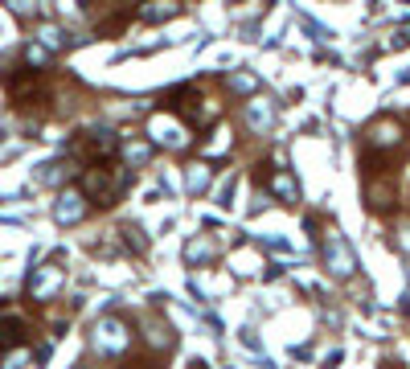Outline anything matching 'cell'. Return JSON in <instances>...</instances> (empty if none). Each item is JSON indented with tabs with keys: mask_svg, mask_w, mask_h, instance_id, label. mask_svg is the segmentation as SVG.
Listing matches in <instances>:
<instances>
[{
	"mask_svg": "<svg viewBox=\"0 0 410 369\" xmlns=\"http://www.w3.org/2000/svg\"><path fill=\"white\" fill-rule=\"evenodd\" d=\"M370 144H374V148H390V144H398V127H394V123H378V127L370 131Z\"/></svg>",
	"mask_w": 410,
	"mask_h": 369,
	"instance_id": "cell-9",
	"label": "cell"
},
{
	"mask_svg": "<svg viewBox=\"0 0 410 369\" xmlns=\"http://www.w3.org/2000/svg\"><path fill=\"white\" fill-rule=\"evenodd\" d=\"M25 337H29V325H25L21 316H0V353L16 349Z\"/></svg>",
	"mask_w": 410,
	"mask_h": 369,
	"instance_id": "cell-4",
	"label": "cell"
},
{
	"mask_svg": "<svg viewBox=\"0 0 410 369\" xmlns=\"http://www.w3.org/2000/svg\"><path fill=\"white\" fill-rule=\"evenodd\" d=\"M275 189H279V193H283V197H296V185H292V181H287V177H279V181H275Z\"/></svg>",
	"mask_w": 410,
	"mask_h": 369,
	"instance_id": "cell-13",
	"label": "cell"
},
{
	"mask_svg": "<svg viewBox=\"0 0 410 369\" xmlns=\"http://www.w3.org/2000/svg\"><path fill=\"white\" fill-rule=\"evenodd\" d=\"M324 255L333 259V271H337V275H349V271H353V255H349V246H345L337 234H329V246H324Z\"/></svg>",
	"mask_w": 410,
	"mask_h": 369,
	"instance_id": "cell-5",
	"label": "cell"
},
{
	"mask_svg": "<svg viewBox=\"0 0 410 369\" xmlns=\"http://www.w3.org/2000/svg\"><path fill=\"white\" fill-rule=\"evenodd\" d=\"M127 341H131V333L115 320V316H107L103 325H99V337H94V345L103 349V353H119V349H127Z\"/></svg>",
	"mask_w": 410,
	"mask_h": 369,
	"instance_id": "cell-3",
	"label": "cell"
},
{
	"mask_svg": "<svg viewBox=\"0 0 410 369\" xmlns=\"http://www.w3.org/2000/svg\"><path fill=\"white\" fill-rule=\"evenodd\" d=\"M8 4H12L16 12H33V0H8Z\"/></svg>",
	"mask_w": 410,
	"mask_h": 369,
	"instance_id": "cell-14",
	"label": "cell"
},
{
	"mask_svg": "<svg viewBox=\"0 0 410 369\" xmlns=\"http://www.w3.org/2000/svg\"><path fill=\"white\" fill-rule=\"evenodd\" d=\"M251 123H255V127H271V107H259V103H255V107H251Z\"/></svg>",
	"mask_w": 410,
	"mask_h": 369,
	"instance_id": "cell-10",
	"label": "cell"
},
{
	"mask_svg": "<svg viewBox=\"0 0 410 369\" xmlns=\"http://www.w3.org/2000/svg\"><path fill=\"white\" fill-rule=\"evenodd\" d=\"M177 12H181V0H148L140 8V21H168Z\"/></svg>",
	"mask_w": 410,
	"mask_h": 369,
	"instance_id": "cell-7",
	"label": "cell"
},
{
	"mask_svg": "<svg viewBox=\"0 0 410 369\" xmlns=\"http://www.w3.org/2000/svg\"><path fill=\"white\" fill-rule=\"evenodd\" d=\"M115 148H119V140H115V131H107V127H90V131H78L74 136V144H70V152L78 156V160H111L115 156Z\"/></svg>",
	"mask_w": 410,
	"mask_h": 369,
	"instance_id": "cell-2",
	"label": "cell"
},
{
	"mask_svg": "<svg viewBox=\"0 0 410 369\" xmlns=\"http://www.w3.org/2000/svg\"><path fill=\"white\" fill-rule=\"evenodd\" d=\"M123 185H127V173L115 164V156H111V160H90L86 173H82V193H86V201H90V205H103V209L119 201Z\"/></svg>",
	"mask_w": 410,
	"mask_h": 369,
	"instance_id": "cell-1",
	"label": "cell"
},
{
	"mask_svg": "<svg viewBox=\"0 0 410 369\" xmlns=\"http://www.w3.org/2000/svg\"><path fill=\"white\" fill-rule=\"evenodd\" d=\"M123 238H127V246L144 251V238H140V230H136V226H123Z\"/></svg>",
	"mask_w": 410,
	"mask_h": 369,
	"instance_id": "cell-12",
	"label": "cell"
},
{
	"mask_svg": "<svg viewBox=\"0 0 410 369\" xmlns=\"http://www.w3.org/2000/svg\"><path fill=\"white\" fill-rule=\"evenodd\" d=\"M152 136H156L160 144H168V148H181V144H185V131H181V127H172V123H164V119H156V123H152Z\"/></svg>",
	"mask_w": 410,
	"mask_h": 369,
	"instance_id": "cell-8",
	"label": "cell"
},
{
	"mask_svg": "<svg viewBox=\"0 0 410 369\" xmlns=\"http://www.w3.org/2000/svg\"><path fill=\"white\" fill-rule=\"evenodd\" d=\"M205 181H209V173H205L201 164H193V173H189V189H205Z\"/></svg>",
	"mask_w": 410,
	"mask_h": 369,
	"instance_id": "cell-11",
	"label": "cell"
},
{
	"mask_svg": "<svg viewBox=\"0 0 410 369\" xmlns=\"http://www.w3.org/2000/svg\"><path fill=\"white\" fill-rule=\"evenodd\" d=\"M82 214H86L82 193H78V189H66V193H62V201H57V222H78Z\"/></svg>",
	"mask_w": 410,
	"mask_h": 369,
	"instance_id": "cell-6",
	"label": "cell"
}]
</instances>
